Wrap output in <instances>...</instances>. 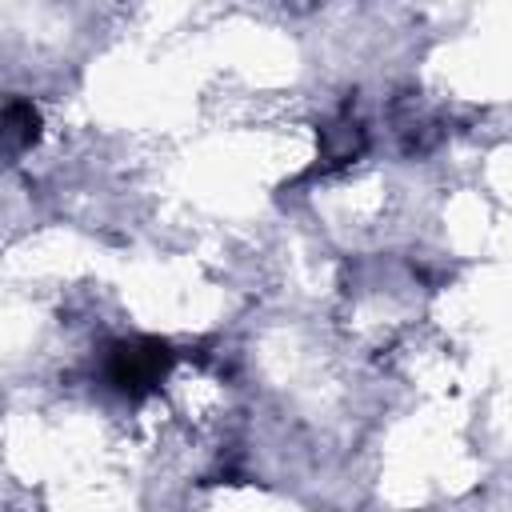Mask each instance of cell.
<instances>
[{"instance_id": "cell-1", "label": "cell", "mask_w": 512, "mask_h": 512, "mask_svg": "<svg viewBox=\"0 0 512 512\" xmlns=\"http://www.w3.org/2000/svg\"><path fill=\"white\" fill-rule=\"evenodd\" d=\"M168 360H172V352L160 340H120L108 352L104 372H108V384L120 388L124 396H144L164 380Z\"/></svg>"}, {"instance_id": "cell-2", "label": "cell", "mask_w": 512, "mask_h": 512, "mask_svg": "<svg viewBox=\"0 0 512 512\" xmlns=\"http://www.w3.org/2000/svg\"><path fill=\"white\" fill-rule=\"evenodd\" d=\"M36 128H40L36 108L28 100H8V108H4V148H8V156H20L24 148H32Z\"/></svg>"}]
</instances>
